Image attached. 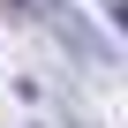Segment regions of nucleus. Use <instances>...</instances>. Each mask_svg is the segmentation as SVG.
<instances>
[{"mask_svg": "<svg viewBox=\"0 0 128 128\" xmlns=\"http://www.w3.org/2000/svg\"><path fill=\"white\" fill-rule=\"evenodd\" d=\"M38 23H53V38L68 45V53L83 60L90 76H113V68H120V45H113V30H90L76 8H60V0H38Z\"/></svg>", "mask_w": 128, "mask_h": 128, "instance_id": "1", "label": "nucleus"}, {"mask_svg": "<svg viewBox=\"0 0 128 128\" xmlns=\"http://www.w3.org/2000/svg\"><path fill=\"white\" fill-rule=\"evenodd\" d=\"M68 128H98V120H90V113H68Z\"/></svg>", "mask_w": 128, "mask_h": 128, "instance_id": "2", "label": "nucleus"}]
</instances>
